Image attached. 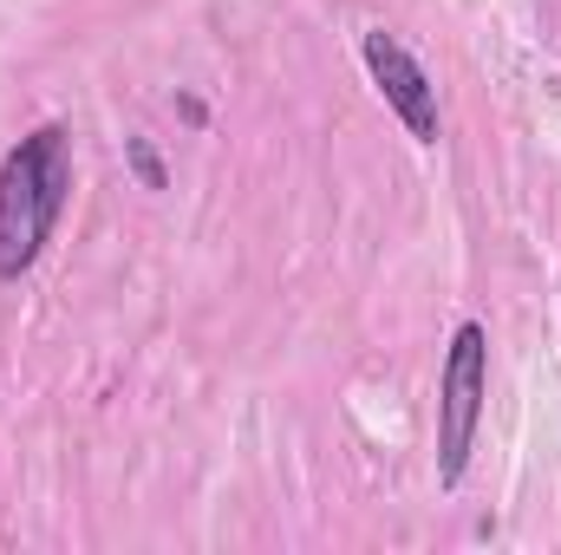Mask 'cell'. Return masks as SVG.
<instances>
[{
    "label": "cell",
    "instance_id": "3",
    "mask_svg": "<svg viewBox=\"0 0 561 555\" xmlns=\"http://www.w3.org/2000/svg\"><path fill=\"white\" fill-rule=\"evenodd\" d=\"M359 53H366V72H373V86H379V99L399 112V125L412 132L419 144H437V86H431V72H424L419 59L379 26V33H366L359 39Z\"/></svg>",
    "mask_w": 561,
    "mask_h": 555
},
{
    "label": "cell",
    "instance_id": "1",
    "mask_svg": "<svg viewBox=\"0 0 561 555\" xmlns=\"http://www.w3.org/2000/svg\"><path fill=\"white\" fill-rule=\"evenodd\" d=\"M66 196H72L66 125H39V132H26L13 144L7 163H0V281H20L39 262Z\"/></svg>",
    "mask_w": 561,
    "mask_h": 555
},
{
    "label": "cell",
    "instance_id": "2",
    "mask_svg": "<svg viewBox=\"0 0 561 555\" xmlns=\"http://www.w3.org/2000/svg\"><path fill=\"white\" fill-rule=\"evenodd\" d=\"M483 393H490V333L477 320H463L450 333L444 353V380H437V477L457 484L477 444V418H483Z\"/></svg>",
    "mask_w": 561,
    "mask_h": 555
}]
</instances>
